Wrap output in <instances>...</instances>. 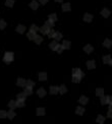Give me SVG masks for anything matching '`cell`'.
Listing matches in <instances>:
<instances>
[{
	"label": "cell",
	"instance_id": "f1b7e54d",
	"mask_svg": "<svg viewBox=\"0 0 112 124\" xmlns=\"http://www.w3.org/2000/svg\"><path fill=\"white\" fill-rule=\"evenodd\" d=\"M70 9H71V7H70V4H69V3H64V4L62 5V10H63L64 12L70 11Z\"/></svg>",
	"mask_w": 112,
	"mask_h": 124
},
{
	"label": "cell",
	"instance_id": "ee69618b",
	"mask_svg": "<svg viewBox=\"0 0 112 124\" xmlns=\"http://www.w3.org/2000/svg\"><path fill=\"white\" fill-rule=\"evenodd\" d=\"M39 2L41 3V4H43V5H44V4H46V3L48 2V0H39Z\"/></svg>",
	"mask_w": 112,
	"mask_h": 124
},
{
	"label": "cell",
	"instance_id": "ab89813d",
	"mask_svg": "<svg viewBox=\"0 0 112 124\" xmlns=\"http://www.w3.org/2000/svg\"><path fill=\"white\" fill-rule=\"evenodd\" d=\"M6 117V111H4V110H0V119H3Z\"/></svg>",
	"mask_w": 112,
	"mask_h": 124
},
{
	"label": "cell",
	"instance_id": "d6986e66",
	"mask_svg": "<svg viewBox=\"0 0 112 124\" xmlns=\"http://www.w3.org/2000/svg\"><path fill=\"white\" fill-rule=\"evenodd\" d=\"M92 19H93V15L90 14V13H86V14L84 15V20L86 22H91Z\"/></svg>",
	"mask_w": 112,
	"mask_h": 124
},
{
	"label": "cell",
	"instance_id": "7bdbcfd3",
	"mask_svg": "<svg viewBox=\"0 0 112 124\" xmlns=\"http://www.w3.org/2000/svg\"><path fill=\"white\" fill-rule=\"evenodd\" d=\"M56 51H57V53H58V54H61V53H62V51H63V48L61 47V45H59L58 49H57Z\"/></svg>",
	"mask_w": 112,
	"mask_h": 124
},
{
	"label": "cell",
	"instance_id": "f6af8a7d",
	"mask_svg": "<svg viewBox=\"0 0 112 124\" xmlns=\"http://www.w3.org/2000/svg\"><path fill=\"white\" fill-rule=\"evenodd\" d=\"M111 105H110V107H109V111H108V117H109V118H111Z\"/></svg>",
	"mask_w": 112,
	"mask_h": 124
},
{
	"label": "cell",
	"instance_id": "8d00e7d4",
	"mask_svg": "<svg viewBox=\"0 0 112 124\" xmlns=\"http://www.w3.org/2000/svg\"><path fill=\"white\" fill-rule=\"evenodd\" d=\"M26 85H27V87H30V88H33V87H35V82H34L33 80H27Z\"/></svg>",
	"mask_w": 112,
	"mask_h": 124
},
{
	"label": "cell",
	"instance_id": "d590c367",
	"mask_svg": "<svg viewBox=\"0 0 112 124\" xmlns=\"http://www.w3.org/2000/svg\"><path fill=\"white\" fill-rule=\"evenodd\" d=\"M44 26H46V27H48L49 29H51V27H54V22L48 19V20H47V22H45V25H44Z\"/></svg>",
	"mask_w": 112,
	"mask_h": 124
},
{
	"label": "cell",
	"instance_id": "5b68a950",
	"mask_svg": "<svg viewBox=\"0 0 112 124\" xmlns=\"http://www.w3.org/2000/svg\"><path fill=\"white\" fill-rule=\"evenodd\" d=\"M26 82H27V80H25V78L19 77V78H18V81H16V84H18V87L25 88V87H26Z\"/></svg>",
	"mask_w": 112,
	"mask_h": 124
},
{
	"label": "cell",
	"instance_id": "44dd1931",
	"mask_svg": "<svg viewBox=\"0 0 112 124\" xmlns=\"http://www.w3.org/2000/svg\"><path fill=\"white\" fill-rule=\"evenodd\" d=\"M39 80H41V81L47 80V73L46 72H40L39 73Z\"/></svg>",
	"mask_w": 112,
	"mask_h": 124
},
{
	"label": "cell",
	"instance_id": "4316f807",
	"mask_svg": "<svg viewBox=\"0 0 112 124\" xmlns=\"http://www.w3.org/2000/svg\"><path fill=\"white\" fill-rule=\"evenodd\" d=\"M103 46L104 47H106V48H111V46H112V41L111 40H109V39H106L103 42Z\"/></svg>",
	"mask_w": 112,
	"mask_h": 124
},
{
	"label": "cell",
	"instance_id": "ac0fdd59",
	"mask_svg": "<svg viewBox=\"0 0 112 124\" xmlns=\"http://www.w3.org/2000/svg\"><path fill=\"white\" fill-rule=\"evenodd\" d=\"M58 87H56V85H52V87H50V94L51 95H56L58 94Z\"/></svg>",
	"mask_w": 112,
	"mask_h": 124
},
{
	"label": "cell",
	"instance_id": "836d02e7",
	"mask_svg": "<svg viewBox=\"0 0 112 124\" xmlns=\"http://www.w3.org/2000/svg\"><path fill=\"white\" fill-rule=\"evenodd\" d=\"M8 107L11 110H14L15 108H16V105H15V101H10L9 103H8Z\"/></svg>",
	"mask_w": 112,
	"mask_h": 124
},
{
	"label": "cell",
	"instance_id": "7a4b0ae2",
	"mask_svg": "<svg viewBox=\"0 0 112 124\" xmlns=\"http://www.w3.org/2000/svg\"><path fill=\"white\" fill-rule=\"evenodd\" d=\"M72 76L79 77V78L81 80V78L85 76V73L81 71V69H80V68H73L72 69Z\"/></svg>",
	"mask_w": 112,
	"mask_h": 124
},
{
	"label": "cell",
	"instance_id": "cb8c5ba5",
	"mask_svg": "<svg viewBox=\"0 0 112 124\" xmlns=\"http://www.w3.org/2000/svg\"><path fill=\"white\" fill-rule=\"evenodd\" d=\"M76 113L77 115H84V113H85V109L83 108V107H76Z\"/></svg>",
	"mask_w": 112,
	"mask_h": 124
},
{
	"label": "cell",
	"instance_id": "b9f144b4",
	"mask_svg": "<svg viewBox=\"0 0 112 124\" xmlns=\"http://www.w3.org/2000/svg\"><path fill=\"white\" fill-rule=\"evenodd\" d=\"M54 33H55V31H54V30H51V29H50V31H49V33L47 34V35H48V37H49L50 39H51V38L53 37V34H54Z\"/></svg>",
	"mask_w": 112,
	"mask_h": 124
},
{
	"label": "cell",
	"instance_id": "2e32d148",
	"mask_svg": "<svg viewBox=\"0 0 112 124\" xmlns=\"http://www.w3.org/2000/svg\"><path fill=\"white\" fill-rule=\"evenodd\" d=\"M26 31V27L23 25H18V27H16V32H18V34H23Z\"/></svg>",
	"mask_w": 112,
	"mask_h": 124
},
{
	"label": "cell",
	"instance_id": "30bf717a",
	"mask_svg": "<svg viewBox=\"0 0 112 124\" xmlns=\"http://www.w3.org/2000/svg\"><path fill=\"white\" fill-rule=\"evenodd\" d=\"M93 50H94V48H93V46H91L90 44H88V45H86V46L84 47V51L86 53H88V54L92 53V52H93Z\"/></svg>",
	"mask_w": 112,
	"mask_h": 124
},
{
	"label": "cell",
	"instance_id": "8fae6325",
	"mask_svg": "<svg viewBox=\"0 0 112 124\" xmlns=\"http://www.w3.org/2000/svg\"><path fill=\"white\" fill-rule=\"evenodd\" d=\"M103 62L105 64H109L112 65V60H111V56L110 55H106V56L103 57Z\"/></svg>",
	"mask_w": 112,
	"mask_h": 124
},
{
	"label": "cell",
	"instance_id": "8992f818",
	"mask_svg": "<svg viewBox=\"0 0 112 124\" xmlns=\"http://www.w3.org/2000/svg\"><path fill=\"white\" fill-rule=\"evenodd\" d=\"M37 95L39 96L40 98H44L45 96L47 95V92H46V89H43V88H40L38 91H37Z\"/></svg>",
	"mask_w": 112,
	"mask_h": 124
},
{
	"label": "cell",
	"instance_id": "ba28073f",
	"mask_svg": "<svg viewBox=\"0 0 112 124\" xmlns=\"http://www.w3.org/2000/svg\"><path fill=\"white\" fill-rule=\"evenodd\" d=\"M87 67H88V69H94V68H96V63H95V61L94 60L87 61Z\"/></svg>",
	"mask_w": 112,
	"mask_h": 124
},
{
	"label": "cell",
	"instance_id": "f546056e",
	"mask_svg": "<svg viewBox=\"0 0 112 124\" xmlns=\"http://www.w3.org/2000/svg\"><path fill=\"white\" fill-rule=\"evenodd\" d=\"M96 96H98V97H102V96H104V89L98 88L96 89Z\"/></svg>",
	"mask_w": 112,
	"mask_h": 124
},
{
	"label": "cell",
	"instance_id": "1f68e13d",
	"mask_svg": "<svg viewBox=\"0 0 112 124\" xmlns=\"http://www.w3.org/2000/svg\"><path fill=\"white\" fill-rule=\"evenodd\" d=\"M48 18H49V20H51V22H56L57 20V15L55 14V13H51V14H49V16H48Z\"/></svg>",
	"mask_w": 112,
	"mask_h": 124
},
{
	"label": "cell",
	"instance_id": "60d3db41",
	"mask_svg": "<svg viewBox=\"0 0 112 124\" xmlns=\"http://www.w3.org/2000/svg\"><path fill=\"white\" fill-rule=\"evenodd\" d=\"M81 78L79 77H76V76H72V82H74V84H79V82H81Z\"/></svg>",
	"mask_w": 112,
	"mask_h": 124
},
{
	"label": "cell",
	"instance_id": "7402d4cb",
	"mask_svg": "<svg viewBox=\"0 0 112 124\" xmlns=\"http://www.w3.org/2000/svg\"><path fill=\"white\" fill-rule=\"evenodd\" d=\"M66 92H67V88H66V85H64V84L60 85L59 89H58V93H60L61 95H64Z\"/></svg>",
	"mask_w": 112,
	"mask_h": 124
},
{
	"label": "cell",
	"instance_id": "603a6c76",
	"mask_svg": "<svg viewBox=\"0 0 112 124\" xmlns=\"http://www.w3.org/2000/svg\"><path fill=\"white\" fill-rule=\"evenodd\" d=\"M25 95L26 96H31L33 94V88H30V87H25Z\"/></svg>",
	"mask_w": 112,
	"mask_h": 124
},
{
	"label": "cell",
	"instance_id": "7dc6e473",
	"mask_svg": "<svg viewBox=\"0 0 112 124\" xmlns=\"http://www.w3.org/2000/svg\"><path fill=\"white\" fill-rule=\"evenodd\" d=\"M103 124H104V123H103Z\"/></svg>",
	"mask_w": 112,
	"mask_h": 124
},
{
	"label": "cell",
	"instance_id": "277c9868",
	"mask_svg": "<svg viewBox=\"0 0 112 124\" xmlns=\"http://www.w3.org/2000/svg\"><path fill=\"white\" fill-rule=\"evenodd\" d=\"M59 43L57 42V41H53V42H51L50 45H49V47L51 48V50H53V51H56L57 49H58V47H59Z\"/></svg>",
	"mask_w": 112,
	"mask_h": 124
},
{
	"label": "cell",
	"instance_id": "52a82bcc",
	"mask_svg": "<svg viewBox=\"0 0 112 124\" xmlns=\"http://www.w3.org/2000/svg\"><path fill=\"white\" fill-rule=\"evenodd\" d=\"M30 7L32 8L33 10H36V9H38L39 8V2L38 1H36V0H33L32 2L30 3Z\"/></svg>",
	"mask_w": 112,
	"mask_h": 124
},
{
	"label": "cell",
	"instance_id": "4dcf8cb0",
	"mask_svg": "<svg viewBox=\"0 0 112 124\" xmlns=\"http://www.w3.org/2000/svg\"><path fill=\"white\" fill-rule=\"evenodd\" d=\"M30 32H32V33H37V32H39V27H37L36 25H32L30 27Z\"/></svg>",
	"mask_w": 112,
	"mask_h": 124
},
{
	"label": "cell",
	"instance_id": "e0dca14e",
	"mask_svg": "<svg viewBox=\"0 0 112 124\" xmlns=\"http://www.w3.org/2000/svg\"><path fill=\"white\" fill-rule=\"evenodd\" d=\"M6 117H7L8 119H13L15 117V112L13 111V110L10 109V111L6 112Z\"/></svg>",
	"mask_w": 112,
	"mask_h": 124
},
{
	"label": "cell",
	"instance_id": "bcb514c9",
	"mask_svg": "<svg viewBox=\"0 0 112 124\" xmlns=\"http://www.w3.org/2000/svg\"><path fill=\"white\" fill-rule=\"evenodd\" d=\"M55 1H56V2H62L63 0H55Z\"/></svg>",
	"mask_w": 112,
	"mask_h": 124
},
{
	"label": "cell",
	"instance_id": "9c48e42d",
	"mask_svg": "<svg viewBox=\"0 0 112 124\" xmlns=\"http://www.w3.org/2000/svg\"><path fill=\"white\" fill-rule=\"evenodd\" d=\"M39 31L41 32V34H43V35H47V34L49 33L50 29L48 27H46V26H43L42 27H39Z\"/></svg>",
	"mask_w": 112,
	"mask_h": 124
},
{
	"label": "cell",
	"instance_id": "f35d334b",
	"mask_svg": "<svg viewBox=\"0 0 112 124\" xmlns=\"http://www.w3.org/2000/svg\"><path fill=\"white\" fill-rule=\"evenodd\" d=\"M35 36H36V34H35V33H32V32H29L28 35H27V37L29 38V40H34Z\"/></svg>",
	"mask_w": 112,
	"mask_h": 124
},
{
	"label": "cell",
	"instance_id": "6da1fadb",
	"mask_svg": "<svg viewBox=\"0 0 112 124\" xmlns=\"http://www.w3.org/2000/svg\"><path fill=\"white\" fill-rule=\"evenodd\" d=\"M14 59V55L12 52H5L4 57H3V61L5 62L6 64H10Z\"/></svg>",
	"mask_w": 112,
	"mask_h": 124
},
{
	"label": "cell",
	"instance_id": "5bb4252c",
	"mask_svg": "<svg viewBox=\"0 0 112 124\" xmlns=\"http://www.w3.org/2000/svg\"><path fill=\"white\" fill-rule=\"evenodd\" d=\"M53 39H55V41H57V42H58V41H60L61 39H62V34L61 33H59V32H55L53 34Z\"/></svg>",
	"mask_w": 112,
	"mask_h": 124
},
{
	"label": "cell",
	"instance_id": "3957f363",
	"mask_svg": "<svg viewBox=\"0 0 112 124\" xmlns=\"http://www.w3.org/2000/svg\"><path fill=\"white\" fill-rule=\"evenodd\" d=\"M101 104L102 105H106V104L111 105V97L110 96H102L101 97Z\"/></svg>",
	"mask_w": 112,
	"mask_h": 124
},
{
	"label": "cell",
	"instance_id": "4fadbf2b",
	"mask_svg": "<svg viewBox=\"0 0 112 124\" xmlns=\"http://www.w3.org/2000/svg\"><path fill=\"white\" fill-rule=\"evenodd\" d=\"M110 10H108L107 8H103L102 9V11H101V14H102V16H103V18H107L108 16L110 15Z\"/></svg>",
	"mask_w": 112,
	"mask_h": 124
},
{
	"label": "cell",
	"instance_id": "d6a6232c",
	"mask_svg": "<svg viewBox=\"0 0 112 124\" xmlns=\"http://www.w3.org/2000/svg\"><path fill=\"white\" fill-rule=\"evenodd\" d=\"M16 99L18 100H22V101H25L26 100V95L25 93H19V94L16 96Z\"/></svg>",
	"mask_w": 112,
	"mask_h": 124
},
{
	"label": "cell",
	"instance_id": "ffe728a7",
	"mask_svg": "<svg viewBox=\"0 0 112 124\" xmlns=\"http://www.w3.org/2000/svg\"><path fill=\"white\" fill-rule=\"evenodd\" d=\"M45 109L44 108H37V110H36V114H37V116H44L45 115Z\"/></svg>",
	"mask_w": 112,
	"mask_h": 124
},
{
	"label": "cell",
	"instance_id": "74e56055",
	"mask_svg": "<svg viewBox=\"0 0 112 124\" xmlns=\"http://www.w3.org/2000/svg\"><path fill=\"white\" fill-rule=\"evenodd\" d=\"M6 26H7L6 25V22H4L3 19L0 20V30H4L6 27Z\"/></svg>",
	"mask_w": 112,
	"mask_h": 124
},
{
	"label": "cell",
	"instance_id": "d4e9b609",
	"mask_svg": "<svg viewBox=\"0 0 112 124\" xmlns=\"http://www.w3.org/2000/svg\"><path fill=\"white\" fill-rule=\"evenodd\" d=\"M105 117L104 116H102V115H98L97 116V119H96V121H97V123H99V124H103L104 122H105Z\"/></svg>",
	"mask_w": 112,
	"mask_h": 124
},
{
	"label": "cell",
	"instance_id": "e575fe53",
	"mask_svg": "<svg viewBox=\"0 0 112 124\" xmlns=\"http://www.w3.org/2000/svg\"><path fill=\"white\" fill-rule=\"evenodd\" d=\"M13 4H14V0H6L5 5L8 6V7H12Z\"/></svg>",
	"mask_w": 112,
	"mask_h": 124
},
{
	"label": "cell",
	"instance_id": "484cf974",
	"mask_svg": "<svg viewBox=\"0 0 112 124\" xmlns=\"http://www.w3.org/2000/svg\"><path fill=\"white\" fill-rule=\"evenodd\" d=\"M15 105H16V108H22V107H25V101H22V100H18V101L15 102Z\"/></svg>",
	"mask_w": 112,
	"mask_h": 124
},
{
	"label": "cell",
	"instance_id": "7c38bea8",
	"mask_svg": "<svg viewBox=\"0 0 112 124\" xmlns=\"http://www.w3.org/2000/svg\"><path fill=\"white\" fill-rule=\"evenodd\" d=\"M88 102H89V99H88V97H86V96H81L79 100V103L81 105H86V104H88Z\"/></svg>",
	"mask_w": 112,
	"mask_h": 124
},
{
	"label": "cell",
	"instance_id": "9a60e30c",
	"mask_svg": "<svg viewBox=\"0 0 112 124\" xmlns=\"http://www.w3.org/2000/svg\"><path fill=\"white\" fill-rule=\"evenodd\" d=\"M70 45H71V43L69 42V41L64 40L63 43H62V45H61V47L63 48V50H64V49H70Z\"/></svg>",
	"mask_w": 112,
	"mask_h": 124
},
{
	"label": "cell",
	"instance_id": "83f0119b",
	"mask_svg": "<svg viewBox=\"0 0 112 124\" xmlns=\"http://www.w3.org/2000/svg\"><path fill=\"white\" fill-rule=\"evenodd\" d=\"M34 41H35V43L36 44H41V43H42V41H43V38L42 37H41L40 35H36L35 36V38H34Z\"/></svg>",
	"mask_w": 112,
	"mask_h": 124
}]
</instances>
